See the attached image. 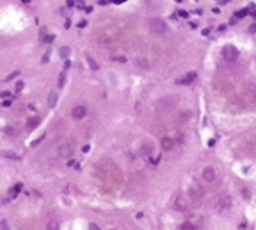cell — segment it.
<instances>
[{
	"label": "cell",
	"mask_w": 256,
	"mask_h": 230,
	"mask_svg": "<svg viewBox=\"0 0 256 230\" xmlns=\"http://www.w3.org/2000/svg\"><path fill=\"white\" fill-rule=\"evenodd\" d=\"M148 27H150V31L155 32V34H164V32L167 31L166 21H162L160 18H151V20L148 21Z\"/></svg>",
	"instance_id": "cell-1"
},
{
	"label": "cell",
	"mask_w": 256,
	"mask_h": 230,
	"mask_svg": "<svg viewBox=\"0 0 256 230\" xmlns=\"http://www.w3.org/2000/svg\"><path fill=\"white\" fill-rule=\"evenodd\" d=\"M222 57H224L226 61H229V62H233V61L238 59V50L233 47V45H228V47L222 48Z\"/></svg>",
	"instance_id": "cell-2"
},
{
	"label": "cell",
	"mask_w": 256,
	"mask_h": 230,
	"mask_svg": "<svg viewBox=\"0 0 256 230\" xmlns=\"http://www.w3.org/2000/svg\"><path fill=\"white\" fill-rule=\"evenodd\" d=\"M85 114H87L85 105H77V107H73V111H71V116H73L75 120H82V118H85Z\"/></svg>",
	"instance_id": "cell-3"
},
{
	"label": "cell",
	"mask_w": 256,
	"mask_h": 230,
	"mask_svg": "<svg viewBox=\"0 0 256 230\" xmlns=\"http://www.w3.org/2000/svg\"><path fill=\"white\" fill-rule=\"evenodd\" d=\"M203 178H205L206 182H214V178H215V170L210 168V166L205 168V170H203Z\"/></svg>",
	"instance_id": "cell-4"
},
{
	"label": "cell",
	"mask_w": 256,
	"mask_h": 230,
	"mask_svg": "<svg viewBox=\"0 0 256 230\" xmlns=\"http://www.w3.org/2000/svg\"><path fill=\"white\" fill-rule=\"evenodd\" d=\"M59 155L62 159H69V157H71V145H62L59 148Z\"/></svg>",
	"instance_id": "cell-5"
},
{
	"label": "cell",
	"mask_w": 256,
	"mask_h": 230,
	"mask_svg": "<svg viewBox=\"0 0 256 230\" xmlns=\"http://www.w3.org/2000/svg\"><path fill=\"white\" fill-rule=\"evenodd\" d=\"M160 146H162V150H173V146H174V141L171 139V137H164V139L160 141Z\"/></svg>",
	"instance_id": "cell-6"
},
{
	"label": "cell",
	"mask_w": 256,
	"mask_h": 230,
	"mask_svg": "<svg viewBox=\"0 0 256 230\" xmlns=\"http://www.w3.org/2000/svg\"><path fill=\"white\" fill-rule=\"evenodd\" d=\"M196 77H197V73H196V72H189V73H187V77H183V79H180V80H178V84H190Z\"/></svg>",
	"instance_id": "cell-7"
},
{
	"label": "cell",
	"mask_w": 256,
	"mask_h": 230,
	"mask_svg": "<svg viewBox=\"0 0 256 230\" xmlns=\"http://www.w3.org/2000/svg\"><path fill=\"white\" fill-rule=\"evenodd\" d=\"M190 196H192V200L201 198V196H203V189H201L199 186H192V187H190Z\"/></svg>",
	"instance_id": "cell-8"
},
{
	"label": "cell",
	"mask_w": 256,
	"mask_h": 230,
	"mask_svg": "<svg viewBox=\"0 0 256 230\" xmlns=\"http://www.w3.org/2000/svg\"><path fill=\"white\" fill-rule=\"evenodd\" d=\"M174 105V102L173 100H169V98H162L158 104H157V107L158 109H167V107H173Z\"/></svg>",
	"instance_id": "cell-9"
},
{
	"label": "cell",
	"mask_w": 256,
	"mask_h": 230,
	"mask_svg": "<svg viewBox=\"0 0 256 230\" xmlns=\"http://www.w3.org/2000/svg\"><path fill=\"white\" fill-rule=\"evenodd\" d=\"M37 125H39V118L32 116V118H29V120H27V128H29V130H34Z\"/></svg>",
	"instance_id": "cell-10"
},
{
	"label": "cell",
	"mask_w": 256,
	"mask_h": 230,
	"mask_svg": "<svg viewBox=\"0 0 256 230\" xmlns=\"http://www.w3.org/2000/svg\"><path fill=\"white\" fill-rule=\"evenodd\" d=\"M229 205H231V198H229V196H228V198H226V196L221 198V203H219V209H221V211H222V209H228Z\"/></svg>",
	"instance_id": "cell-11"
},
{
	"label": "cell",
	"mask_w": 256,
	"mask_h": 230,
	"mask_svg": "<svg viewBox=\"0 0 256 230\" xmlns=\"http://www.w3.org/2000/svg\"><path fill=\"white\" fill-rule=\"evenodd\" d=\"M85 61H87V64L91 66V70H95V72H96V70H98V68H100V66L96 64V61H95V59H92V57H91L89 54L85 55Z\"/></svg>",
	"instance_id": "cell-12"
},
{
	"label": "cell",
	"mask_w": 256,
	"mask_h": 230,
	"mask_svg": "<svg viewBox=\"0 0 256 230\" xmlns=\"http://www.w3.org/2000/svg\"><path fill=\"white\" fill-rule=\"evenodd\" d=\"M151 150H153V146H151L150 143H144V145L141 146V153H142V155H150Z\"/></svg>",
	"instance_id": "cell-13"
},
{
	"label": "cell",
	"mask_w": 256,
	"mask_h": 230,
	"mask_svg": "<svg viewBox=\"0 0 256 230\" xmlns=\"http://www.w3.org/2000/svg\"><path fill=\"white\" fill-rule=\"evenodd\" d=\"M57 100H59V95L55 93V91H54V93H50V97H48V104H50V107H54V105L57 104Z\"/></svg>",
	"instance_id": "cell-14"
},
{
	"label": "cell",
	"mask_w": 256,
	"mask_h": 230,
	"mask_svg": "<svg viewBox=\"0 0 256 230\" xmlns=\"http://www.w3.org/2000/svg\"><path fill=\"white\" fill-rule=\"evenodd\" d=\"M21 189H23V184H20V182H18V184H14V186H13V189H11V196H16V195H18Z\"/></svg>",
	"instance_id": "cell-15"
},
{
	"label": "cell",
	"mask_w": 256,
	"mask_h": 230,
	"mask_svg": "<svg viewBox=\"0 0 256 230\" xmlns=\"http://www.w3.org/2000/svg\"><path fill=\"white\" fill-rule=\"evenodd\" d=\"M46 230H59V223H57V219H50L48 225H46Z\"/></svg>",
	"instance_id": "cell-16"
},
{
	"label": "cell",
	"mask_w": 256,
	"mask_h": 230,
	"mask_svg": "<svg viewBox=\"0 0 256 230\" xmlns=\"http://www.w3.org/2000/svg\"><path fill=\"white\" fill-rule=\"evenodd\" d=\"M59 54H61V57H62V59H68V57H69V54H71V50H69L68 47H62V48L59 50Z\"/></svg>",
	"instance_id": "cell-17"
},
{
	"label": "cell",
	"mask_w": 256,
	"mask_h": 230,
	"mask_svg": "<svg viewBox=\"0 0 256 230\" xmlns=\"http://www.w3.org/2000/svg\"><path fill=\"white\" fill-rule=\"evenodd\" d=\"M0 155H2V157H7V159H18V155L16 153H13V152H7V150H4V152H0Z\"/></svg>",
	"instance_id": "cell-18"
},
{
	"label": "cell",
	"mask_w": 256,
	"mask_h": 230,
	"mask_svg": "<svg viewBox=\"0 0 256 230\" xmlns=\"http://www.w3.org/2000/svg\"><path fill=\"white\" fill-rule=\"evenodd\" d=\"M98 43L102 45V47H103V48H107V47H109V45H110V39H109V38H105V36H102V38L98 39Z\"/></svg>",
	"instance_id": "cell-19"
},
{
	"label": "cell",
	"mask_w": 256,
	"mask_h": 230,
	"mask_svg": "<svg viewBox=\"0 0 256 230\" xmlns=\"http://www.w3.org/2000/svg\"><path fill=\"white\" fill-rule=\"evenodd\" d=\"M180 230H194V225H192V223H189V221H185V223H181Z\"/></svg>",
	"instance_id": "cell-20"
},
{
	"label": "cell",
	"mask_w": 256,
	"mask_h": 230,
	"mask_svg": "<svg viewBox=\"0 0 256 230\" xmlns=\"http://www.w3.org/2000/svg\"><path fill=\"white\" fill-rule=\"evenodd\" d=\"M249 14V9H240V11H237L235 13V16L237 18H244V16H247Z\"/></svg>",
	"instance_id": "cell-21"
},
{
	"label": "cell",
	"mask_w": 256,
	"mask_h": 230,
	"mask_svg": "<svg viewBox=\"0 0 256 230\" xmlns=\"http://www.w3.org/2000/svg\"><path fill=\"white\" fill-rule=\"evenodd\" d=\"M64 82H66V72H62V73L59 75V87H62Z\"/></svg>",
	"instance_id": "cell-22"
},
{
	"label": "cell",
	"mask_w": 256,
	"mask_h": 230,
	"mask_svg": "<svg viewBox=\"0 0 256 230\" xmlns=\"http://www.w3.org/2000/svg\"><path fill=\"white\" fill-rule=\"evenodd\" d=\"M6 130H7V134H9V136H16V134H18V130H16V128H13V127H7Z\"/></svg>",
	"instance_id": "cell-23"
},
{
	"label": "cell",
	"mask_w": 256,
	"mask_h": 230,
	"mask_svg": "<svg viewBox=\"0 0 256 230\" xmlns=\"http://www.w3.org/2000/svg\"><path fill=\"white\" fill-rule=\"evenodd\" d=\"M11 104H13V100H11V98H6V100L2 102V105H4V107H11Z\"/></svg>",
	"instance_id": "cell-24"
},
{
	"label": "cell",
	"mask_w": 256,
	"mask_h": 230,
	"mask_svg": "<svg viewBox=\"0 0 256 230\" xmlns=\"http://www.w3.org/2000/svg\"><path fill=\"white\" fill-rule=\"evenodd\" d=\"M178 16H180V18H185V20H187V18H189V13H187V11H180V13H178Z\"/></svg>",
	"instance_id": "cell-25"
},
{
	"label": "cell",
	"mask_w": 256,
	"mask_h": 230,
	"mask_svg": "<svg viewBox=\"0 0 256 230\" xmlns=\"http://www.w3.org/2000/svg\"><path fill=\"white\" fill-rule=\"evenodd\" d=\"M0 228H2V230H9V226H7L6 219H2V221H0Z\"/></svg>",
	"instance_id": "cell-26"
},
{
	"label": "cell",
	"mask_w": 256,
	"mask_h": 230,
	"mask_svg": "<svg viewBox=\"0 0 256 230\" xmlns=\"http://www.w3.org/2000/svg\"><path fill=\"white\" fill-rule=\"evenodd\" d=\"M9 97H11L9 91H2V93H0V98H9Z\"/></svg>",
	"instance_id": "cell-27"
},
{
	"label": "cell",
	"mask_w": 256,
	"mask_h": 230,
	"mask_svg": "<svg viewBox=\"0 0 256 230\" xmlns=\"http://www.w3.org/2000/svg\"><path fill=\"white\" fill-rule=\"evenodd\" d=\"M18 75H20V72H13V73L7 77V80H13V79H14V77H18Z\"/></svg>",
	"instance_id": "cell-28"
},
{
	"label": "cell",
	"mask_w": 256,
	"mask_h": 230,
	"mask_svg": "<svg viewBox=\"0 0 256 230\" xmlns=\"http://www.w3.org/2000/svg\"><path fill=\"white\" fill-rule=\"evenodd\" d=\"M85 25H87V21H85V20H82V21H78V29H84Z\"/></svg>",
	"instance_id": "cell-29"
},
{
	"label": "cell",
	"mask_w": 256,
	"mask_h": 230,
	"mask_svg": "<svg viewBox=\"0 0 256 230\" xmlns=\"http://www.w3.org/2000/svg\"><path fill=\"white\" fill-rule=\"evenodd\" d=\"M89 230H100V226L95 225V223H91V225H89Z\"/></svg>",
	"instance_id": "cell-30"
},
{
	"label": "cell",
	"mask_w": 256,
	"mask_h": 230,
	"mask_svg": "<svg viewBox=\"0 0 256 230\" xmlns=\"http://www.w3.org/2000/svg\"><path fill=\"white\" fill-rule=\"evenodd\" d=\"M23 89V82H16V91H21Z\"/></svg>",
	"instance_id": "cell-31"
},
{
	"label": "cell",
	"mask_w": 256,
	"mask_h": 230,
	"mask_svg": "<svg viewBox=\"0 0 256 230\" xmlns=\"http://www.w3.org/2000/svg\"><path fill=\"white\" fill-rule=\"evenodd\" d=\"M48 57H50V54H44V57H43L41 61H43V62H48Z\"/></svg>",
	"instance_id": "cell-32"
},
{
	"label": "cell",
	"mask_w": 256,
	"mask_h": 230,
	"mask_svg": "<svg viewBox=\"0 0 256 230\" xmlns=\"http://www.w3.org/2000/svg\"><path fill=\"white\" fill-rule=\"evenodd\" d=\"M158 160H160V159L157 157V159H150V163H151V164H158Z\"/></svg>",
	"instance_id": "cell-33"
},
{
	"label": "cell",
	"mask_w": 256,
	"mask_h": 230,
	"mask_svg": "<svg viewBox=\"0 0 256 230\" xmlns=\"http://www.w3.org/2000/svg\"><path fill=\"white\" fill-rule=\"evenodd\" d=\"M242 195H244V196H245V198H249V196H251V195H249V191H247V189H244V191H242Z\"/></svg>",
	"instance_id": "cell-34"
},
{
	"label": "cell",
	"mask_w": 256,
	"mask_h": 230,
	"mask_svg": "<svg viewBox=\"0 0 256 230\" xmlns=\"http://www.w3.org/2000/svg\"><path fill=\"white\" fill-rule=\"evenodd\" d=\"M210 31H212V29H205V31H203V36H208V34H210Z\"/></svg>",
	"instance_id": "cell-35"
},
{
	"label": "cell",
	"mask_w": 256,
	"mask_h": 230,
	"mask_svg": "<svg viewBox=\"0 0 256 230\" xmlns=\"http://www.w3.org/2000/svg\"><path fill=\"white\" fill-rule=\"evenodd\" d=\"M252 18H254V20H256V11H252Z\"/></svg>",
	"instance_id": "cell-36"
},
{
	"label": "cell",
	"mask_w": 256,
	"mask_h": 230,
	"mask_svg": "<svg viewBox=\"0 0 256 230\" xmlns=\"http://www.w3.org/2000/svg\"><path fill=\"white\" fill-rule=\"evenodd\" d=\"M112 2H116V4H119V2H121V0H112Z\"/></svg>",
	"instance_id": "cell-37"
},
{
	"label": "cell",
	"mask_w": 256,
	"mask_h": 230,
	"mask_svg": "<svg viewBox=\"0 0 256 230\" xmlns=\"http://www.w3.org/2000/svg\"><path fill=\"white\" fill-rule=\"evenodd\" d=\"M254 97H256V95H254Z\"/></svg>",
	"instance_id": "cell-38"
}]
</instances>
